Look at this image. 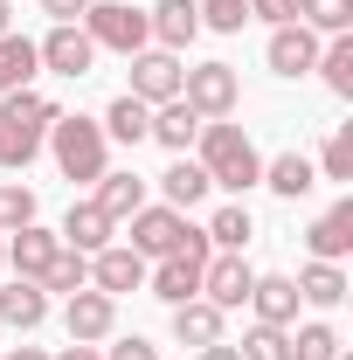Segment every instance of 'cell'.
I'll use <instances>...</instances> for the list:
<instances>
[{
	"label": "cell",
	"instance_id": "cell-1",
	"mask_svg": "<svg viewBox=\"0 0 353 360\" xmlns=\"http://www.w3.org/2000/svg\"><path fill=\"white\" fill-rule=\"evenodd\" d=\"M194 160L208 167V187H229V194H250V187L264 180V153L250 146L243 125H229V118H208V125H201Z\"/></svg>",
	"mask_w": 353,
	"mask_h": 360
},
{
	"label": "cell",
	"instance_id": "cell-2",
	"mask_svg": "<svg viewBox=\"0 0 353 360\" xmlns=\"http://www.w3.org/2000/svg\"><path fill=\"white\" fill-rule=\"evenodd\" d=\"M49 125H56V104L42 90H7L0 97V167L7 174H28L35 153H42Z\"/></svg>",
	"mask_w": 353,
	"mask_h": 360
},
{
	"label": "cell",
	"instance_id": "cell-3",
	"mask_svg": "<svg viewBox=\"0 0 353 360\" xmlns=\"http://www.w3.org/2000/svg\"><path fill=\"white\" fill-rule=\"evenodd\" d=\"M49 153H56V167H63V180H97L111 174V139H104V125L97 118H70V111H56V125H49V139H42Z\"/></svg>",
	"mask_w": 353,
	"mask_h": 360
},
{
	"label": "cell",
	"instance_id": "cell-4",
	"mask_svg": "<svg viewBox=\"0 0 353 360\" xmlns=\"http://www.w3.org/2000/svg\"><path fill=\"white\" fill-rule=\"evenodd\" d=\"M208 257H215V250H208V236L194 229L174 257H160V264L146 270L153 298H160V305H187V298H201V270H208Z\"/></svg>",
	"mask_w": 353,
	"mask_h": 360
},
{
	"label": "cell",
	"instance_id": "cell-5",
	"mask_svg": "<svg viewBox=\"0 0 353 360\" xmlns=\"http://www.w3.org/2000/svg\"><path fill=\"white\" fill-rule=\"evenodd\" d=\"M84 35L97 49H118V56H139V49L153 42V28H146V14H139L132 0H90L84 7Z\"/></svg>",
	"mask_w": 353,
	"mask_h": 360
},
{
	"label": "cell",
	"instance_id": "cell-6",
	"mask_svg": "<svg viewBox=\"0 0 353 360\" xmlns=\"http://www.w3.org/2000/svg\"><path fill=\"white\" fill-rule=\"evenodd\" d=\"M180 104H194L201 118H229L243 104V84L229 63H194V70H180Z\"/></svg>",
	"mask_w": 353,
	"mask_h": 360
},
{
	"label": "cell",
	"instance_id": "cell-7",
	"mask_svg": "<svg viewBox=\"0 0 353 360\" xmlns=\"http://www.w3.org/2000/svg\"><path fill=\"white\" fill-rule=\"evenodd\" d=\"M187 236H194V222H187L180 208H167V201L153 208V201H146V208L132 215V243H125V250H139L146 264H160V257H174Z\"/></svg>",
	"mask_w": 353,
	"mask_h": 360
},
{
	"label": "cell",
	"instance_id": "cell-8",
	"mask_svg": "<svg viewBox=\"0 0 353 360\" xmlns=\"http://www.w3.org/2000/svg\"><path fill=\"white\" fill-rule=\"evenodd\" d=\"M35 56H42L49 77H70V84H77V77H90V63H97V42H90L77 21H56L42 42H35Z\"/></svg>",
	"mask_w": 353,
	"mask_h": 360
},
{
	"label": "cell",
	"instance_id": "cell-9",
	"mask_svg": "<svg viewBox=\"0 0 353 360\" xmlns=\"http://www.w3.org/2000/svg\"><path fill=\"white\" fill-rule=\"evenodd\" d=\"M250 284H257V270L243 264V250H215V257H208V270H201V298H208L215 312L250 305Z\"/></svg>",
	"mask_w": 353,
	"mask_h": 360
},
{
	"label": "cell",
	"instance_id": "cell-10",
	"mask_svg": "<svg viewBox=\"0 0 353 360\" xmlns=\"http://www.w3.org/2000/svg\"><path fill=\"white\" fill-rule=\"evenodd\" d=\"M63 333L77 340V347H97V340H111L118 333V298H104V291H70V305H63Z\"/></svg>",
	"mask_w": 353,
	"mask_h": 360
},
{
	"label": "cell",
	"instance_id": "cell-11",
	"mask_svg": "<svg viewBox=\"0 0 353 360\" xmlns=\"http://www.w3.org/2000/svg\"><path fill=\"white\" fill-rule=\"evenodd\" d=\"M125 63H132V97L139 104H174L180 97V56L174 49H139V56H125Z\"/></svg>",
	"mask_w": 353,
	"mask_h": 360
},
{
	"label": "cell",
	"instance_id": "cell-12",
	"mask_svg": "<svg viewBox=\"0 0 353 360\" xmlns=\"http://www.w3.org/2000/svg\"><path fill=\"white\" fill-rule=\"evenodd\" d=\"M146 257L139 250H125V243H104L97 257H90V291H104V298H125V291H139L146 284Z\"/></svg>",
	"mask_w": 353,
	"mask_h": 360
},
{
	"label": "cell",
	"instance_id": "cell-13",
	"mask_svg": "<svg viewBox=\"0 0 353 360\" xmlns=\"http://www.w3.org/2000/svg\"><path fill=\"white\" fill-rule=\"evenodd\" d=\"M264 63L277 70V77H305L312 63H319V35H312L305 21H284V28H270Z\"/></svg>",
	"mask_w": 353,
	"mask_h": 360
},
{
	"label": "cell",
	"instance_id": "cell-14",
	"mask_svg": "<svg viewBox=\"0 0 353 360\" xmlns=\"http://www.w3.org/2000/svg\"><path fill=\"white\" fill-rule=\"evenodd\" d=\"M305 250H312V264H340V257L353 250V194L333 201V208L305 229Z\"/></svg>",
	"mask_w": 353,
	"mask_h": 360
},
{
	"label": "cell",
	"instance_id": "cell-15",
	"mask_svg": "<svg viewBox=\"0 0 353 360\" xmlns=\"http://www.w3.org/2000/svg\"><path fill=\"white\" fill-rule=\"evenodd\" d=\"M56 250H63V236L42 229V222H28V229L7 236V264H14V277H35V284H42V270L56 264Z\"/></svg>",
	"mask_w": 353,
	"mask_h": 360
},
{
	"label": "cell",
	"instance_id": "cell-16",
	"mask_svg": "<svg viewBox=\"0 0 353 360\" xmlns=\"http://www.w3.org/2000/svg\"><path fill=\"white\" fill-rule=\"evenodd\" d=\"M146 28H153V49H187L194 35H201V7L194 0H160L153 14H146Z\"/></svg>",
	"mask_w": 353,
	"mask_h": 360
},
{
	"label": "cell",
	"instance_id": "cell-17",
	"mask_svg": "<svg viewBox=\"0 0 353 360\" xmlns=\"http://www.w3.org/2000/svg\"><path fill=\"white\" fill-rule=\"evenodd\" d=\"M111 229H118V222H111L97 201H70V215H63V229H56V236H63V250H84V257H97V250L111 243Z\"/></svg>",
	"mask_w": 353,
	"mask_h": 360
},
{
	"label": "cell",
	"instance_id": "cell-18",
	"mask_svg": "<svg viewBox=\"0 0 353 360\" xmlns=\"http://www.w3.org/2000/svg\"><path fill=\"white\" fill-rule=\"evenodd\" d=\"M298 284L291 277H257L250 284V312H257V326H298Z\"/></svg>",
	"mask_w": 353,
	"mask_h": 360
},
{
	"label": "cell",
	"instance_id": "cell-19",
	"mask_svg": "<svg viewBox=\"0 0 353 360\" xmlns=\"http://www.w3.org/2000/svg\"><path fill=\"white\" fill-rule=\"evenodd\" d=\"M201 125H208V118H201L194 104H180V97H174V104H153V132H146V139H160V146L180 160V153L201 139Z\"/></svg>",
	"mask_w": 353,
	"mask_h": 360
},
{
	"label": "cell",
	"instance_id": "cell-20",
	"mask_svg": "<svg viewBox=\"0 0 353 360\" xmlns=\"http://www.w3.org/2000/svg\"><path fill=\"white\" fill-rule=\"evenodd\" d=\"M0 319H7L14 333H35V326L49 319V291L35 284V277H14V284L0 291Z\"/></svg>",
	"mask_w": 353,
	"mask_h": 360
},
{
	"label": "cell",
	"instance_id": "cell-21",
	"mask_svg": "<svg viewBox=\"0 0 353 360\" xmlns=\"http://www.w3.org/2000/svg\"><path fill=\"white\" fill-rule=\"evenodd\" d=\"M257 187L284 194V201H298V194H312V187H319V167H312L305 153H277V160H264V180H257Z\"/></svg>",
	"mask_w": 353,
	"mask_h": 360
},
{
	"label": "cell",
	"instance_id": "cell-22",
	"mask_svg": "<svg viewBox=\"0 0 353 360\" xmlns=\"http://www.w3.org/2000/svg\"><path fill=\"white\" fill-rule=\"evenodd\" d=\"M222 319H229V312H215L208 298H187V305H174V340L201 354V347H215V340H222Z\"/></svg>",
	"mask_w": 353,
	"mask_h": 360
},
{
	"label": "cell",
	"instance_id": "cell-23",
	"mask_svg": "<svg viewBox=\"0 0 353 360\" xmlns=\"http://www.w3.org/2000/svg\"><path fill=\"white\" fill-rule=\"evenodd\" d=\"M35 77H42L35 42H28V35H0V97H7V90H35Z\"/></svg>",
	"mask_w": 353,
	"mask_h": 360
},
{
	"label": "cell",
	"instance_id": "cell-24",
	"mask_svg": "<svg viewBox=\"0 0 353 360\" xmlns=\"http://www.w3.org/2000/svg\"><path fill=\"white\" fill-rule=\"evenodd\" d=\"M90 201H97V208H104L111 222H132L139 208H146V180H139L132 167H125V174H104V180H97V194H90Z\"/></svg>",
	"mask_w": 353,
	"mask_h": 360
},
{
	"label": "cell",
	"instance_id": "cell-25",
	"mask_svg": "<svg viewBox=\"0 0 353 360\" xmlns=\"http://www.w3.org/2000/svg\"><path fill=\"white\" fill-rule=\"evenodd\" d=\"M97 125H104V139H118V146H139V139L153 132V104H139L132 90H125V97H111V111Z\"/></svg>",
	"mask_w": 353,
	"mask_h": 360
},
{
	"label": "cell",
	"instance_id": "cell-26",
	"mask_svg": "<svg viewBox=\"0 0 353 360\" xmlns=\"http://www.w3.org/2000/svg\"><path fill=\"white\" fill-rule=\"evenodd\" d=\"M160 194H167V208H180V215H187V208H194V201H201V194H208V167H201V160H187V153H180L174 167H167V174H160Z\"/></svg>",
	"mask_w": 353,
	"mask_h": 360
},
{
	"label": "cell",
	"instance_id": "cell-27",
	"mask_svg": "<svg viewBox=\"0 0 353 360\" xmlns=\"http://www.w3.org/2000/svg\"><path fill=\"white\" fill-rule=\"evenodd\" d=\"M291 284H298V298H305V305H319V312H333V305L347 298V270H340V264H305Z\"/></svg>",
	"mask_w": 353,
	"mask_h": 360
},
{
	"label": "cell",
	"instance_id": "cell-28",
	"mask_svg": "<svg viewBox=\"0 0 353 360\" xmlns=\"http://www.w3.org/2000/svg\"><path fill=\"white\" fill-rule=\"evenodd\" d=\"M333 97H353V35H333V42H319V63H312Z\"/></svg>",
	"mask_w": 353,
	"mask_h": 360
},
{
	"label": "cell",
	"instance_id": "cell-29",
	"mask_svg": "<svg viewBox=\"0 0 353 360\" xmlns=\"http://www.w3.org/2000/svg\"><path fill=\"white\" fill-rule=\"evenodd\" d=\"M201 236H208V250H243V243L257 236V222H250V208H243V201H229V208H215V215H208V229H201Z\"/></svg>",
	"mask_w": 353,
	"mask_h": 360
},
{
	"label": "cell",
	"instance_id": "cell-30",
	"mask_svg": "<svg viewBox=\"0 0 353 360\" xmlns=\"http://www.w3.org/2000/svg\"><path fill=\"white\" fill-rule=\"evenodd\" d=\"M347 354V340L326 326V319H305L298 333H291V360H340Z\"/></svg>",
	"mask_w": 353,
	"mask_h": 360
},
{
	"label": "cell",
	"instance_id": "cell-31",
	"mask_svg": "<svg viewBox=\"0 0 353 360\" xmlns=\"http://www.w3.org/2000/svg\"><path fill=\"white\" fill-rule=\"evenodd\" d=\"M298 21L312 35H353V0H298Z\"/></svg>",
	"mask_w": 353,
	"mask_h": 360
},
{
	"label": "cell",
	"instance_id": "cell-32",
	"mask_svg": "<svg viewBox=\"0 0 353 360\" xmlns=\"http://www.w3.org/2000/svg\"><path fill=\"white\" fill-rule=\"evenodd\" d=\"M90 284V257L84 250H56V264L42 270V291H63V298H70V291H84Z\"/></svg>",
	"mask_w": 353,
	"mask_h": 360
},
{
	"label": "cell",
	"instance_id": "cell-33",
	"mask_svg": "<svg viewBox=\"0 0 353 360\" xmlns=\"http://www.w3.org/2000/svg\"><path fill=\"white\" fill-rule=\"evenodd\" d=\"M319 180H353V125H333L319 146Z\"/></svg>",
	"mask_w": 353,
	"mask_h": 360
},
{
	"label": "cell",
	"instance_id": "cell-34",
	"mask_svg": "<svg viewBox=\"0 0 353 360\" xmlns=\"http://www.w3.org/2000/svg\"><path fill=\"white\" fill-rule=\"evenodd\" d=\"M236 354L243 360H291V326H250Z\"/></svg>",
	"mask_w": 353,
	"mask_h": 360
},
{
	"label": "cell",
	"instance_id": "cell-35",
	"mask_svg": "<svg viewBox=\"0 0 353 360\" xmlns=\"http://www.w3.org/2000/svg\"><path fill=\"white\" fill-rule=\"evenodd\" d=\"M35 222V187H21V180H0V236H14V229Z\"/></svg>",
	"mask_w": 353,
	"mask_h": 360
},
{
	"label": "cell",
	"instance_id": "cell-36",
	"mask_svg": "<svg viewBox=\"0 0 353 360\" xmlns=\"http://www.w3.org/2000/svg\"><path fill=\"white\" fill-rule=\"evenodd\" d=\"M201 7V28H215V35H243V21H250V0H194Z\"/></svg>",
	"mask_w": 353,
	"mask_h": 360
},
{
	"label": "cell",
	"instance_id": "cell-37",
	"mask_svg": "<svg viewBox=\"0 0 353 360\" xmlns=\"http://www.w3.org/2000/svg\"><path fill=\"white\" fill-rule=\"evenodd\" d=\"M250 21H270V28H284V21H298V0H250Z\"/></svg>",
	"mask_w": 353,
	"mask_h": 360
},
{
	"label": "cell",
	"instance_id": "cell-38",
	"mask_svg": "<svg viewBox=\"0 0 353 360\" xmlns=\"http://www.w3.org/2000/svg\"><path fill=\"white\" fill-rule=\"evenodd\" d=\"M104 360H160V347H153L146 333H132V340H118V347H111Z\"/></svg>",
	"mask_w": 353,
	"mask_h": 360
},
{
	"label": "cell",
	"instance_id": "cell-39",
	"mask_svg": "<svg viewBox=\"0 0 353 360\" xmlns=\"http://www.w3.org/2000/svg\"><path fill=\"white\" fill-rule=\"evenodd\" d=\"M84 7H90V0H42L49 21H84Z\"/></svg>",
	"mask_w": 353,
	"mask_h": 360
},
{
	"label": "cell",
	"instance_id": "cell-40",
	"mask_svg": "<svg viewBox=\"0 0 353 360\" xmlns=\"http://www.w3.org/2000/svg\"><path fill=\"white\" fill-rule=\"evenodd\" d=\"M201 360H243V354H236L229 340H215V347H201Z\"/></svg>",
	"mask_w": 353,
	"mask_h": 360
},
{
	"label": "cell",
	"instance_id": "cell-41",
	"mask_svg": "<svg viewBox=\"0 0 353 360\" xmlns=\"http://www.w3.org/2000/svg\"><path fill=\"white\" fill-rule=\"evenodd\" d=\"M0 360H49V354H42V347H7Z\"/></svg>",
	"mask_w": 353,
	"mask_h": 360
},
{
	"label": "cell",
	"instance_id": "cell-42",
	"mask_svg": "<svg viewBox=\"0 0 353 360\" xmlns=\"http://www.w3.org/2000/svg\"><path fill=\"white\" fill-rule=\"evenodd\" d=\"M63 360H104V354H97V347H77V340H70V354H63Z\"/></svg>",
	"mask_w": 353,
	"mask_h": 360
},
{
	"label": "cell",
	"instance_id": "cell-43",
	"mask_svg": "<svg viewBox=\"0 0 353 360\" xmlns=\"http://www.w3.org/2000/svg\"><path fill=\"white\" fill-rule=\"evenodd\" d=\"M0 35H14V7L7 0H0Z\"/></svg>",
	"mask_w": 353,
	"mask_h": 360
},
{
	"label": "cell",
	"instance_id": "cell-44",
	"mask_svg": "<svg viewBox=\"0 0 353 360\" xmlns=\"http://www.w3.org/2000/svg\"><path fill=\"white\" fill-rule=\"evenodd\" d=\"M0 264H7V236H0Z\"/></svg>",
	"mask_w": 353,
	"mask_h": 360
},
{
	"label": "cell",
	"instance_id": "cell-45",
	"mask_svg": "<svg viewBox=\"0 0 353 360\" xmlns=\"http://www.w3.org/2000/svg\"><path fill=\"white\" fill-rule=\"evenodd\" d=\"M340 360H353V354H340Z\"/></svg>",
	"mask_w": 353,
	"mask_h": 360
}]
</instances>
